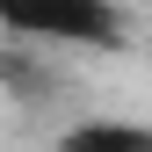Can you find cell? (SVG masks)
<instances>
[{
    "label": "cell",
    "instance_id": "6da1fadb",
    "mask_svg": "<svg viewBox=\"0 0 152 152\" xmlns=\"http://www.w3.org/2000/svg\"><path fill=\"white\" fill-rule=\"evenodd\" d=\"M0 22L15 36H51V44H94V51L123 44L116 0H0Z\"/></svg>",
    "mask_w": 152,
    "mask_h": 152
},
{
    "label": "cell",
    "instance_id": "7a4b0ae2",
    "mask_svg": "<svg viewBox=\"0 0 152 152\" xmlns=\"http://www.w3.org/2000/svg\"><path fill=\"white\" fill-rule=\"evenodd\" d=\"M0 87H7L15 102H51V94H58V65L29 58V51H0Z\"/></svg>",
    "mask_w": 152,
    "mask_h": 152
},
{
    "label": "cell",
    "instance_id": "3957f363",
    "mask_svg": "<svg viewBox=\"0 0 152 152\" xmlns=\"http://www.w3.org/2000/svg\"><path fill=\"white\" fill-rule=\"evenodd\" d=\"M145 138L152 130H138V123H72L58 152H145Z\"/></svg>",
    "mask_w": 152,
    "mask_h": 152
}]
</instances>
